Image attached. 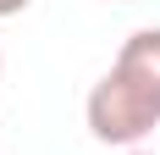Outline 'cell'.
<instances>
[{"mask_svg":"<svg viewBox=\"0 0 160 155\" xmlns=\"http://www.w3.org/2000/svg\"><path fill=\"white\" fill-rule=\"evenodd\" d=\"M160 127V28H138L111 72L88 89V133L99 144H138Z\"/></svg>","mask_w":160,"mask_h":155,"instance_id":"cell-1","label":"cell"},{"mask_svg":"<svg viewBox=\"0 0 160 155\" xmlns=\"http://www.w3.org/2000/svg\"><path fill=\"white\" fill-rule=\"evenodd\" d=\"M17 11H28V0H0V17H17Z\"/></svg>","mask_w":160,"mask_h":155,"instance_id":"cell-2","label":"cell"},{"mask_svg":"<svg viewBox=\"0 0 160 155\" xmlns=\"http://www.w3.org/2000/svg\"><path fill=\"white\" fill-rule=\"evenodd\" d=\"M127 155H149V150H127Z\"/></svg>","mask_w":160,"mask_h":155,"instance_id":"cell-3","label":"cell"}]
</instances>
